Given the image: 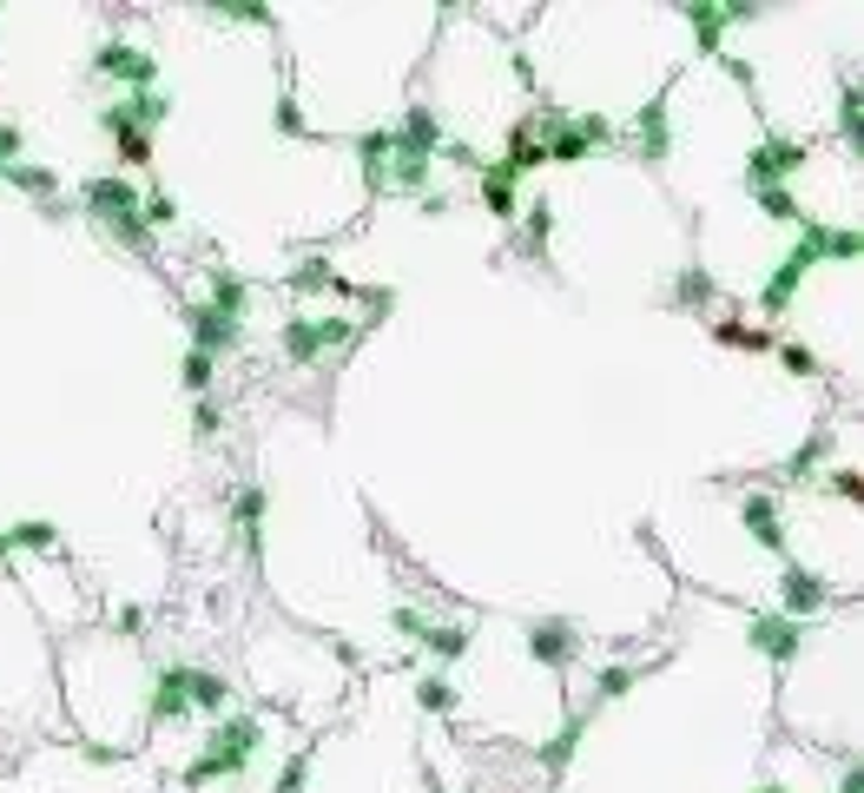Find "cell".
<instances>
[{
	"mask_svg": "<svg viewBox=\"0 0 864 793\" xmlns=\"http://www.w3.org/2000/svg\"><path fill=\"white\" fill-rule=\"evenodd\" d=\"M257 747H265V721H257V714H225V721L212 728V741H205V754L192 767H179V786L199 793L212 780H244L251 760H257Z\"/></svg>",
	"mask_w": 864,
	"mask_h": 793,
	"instance_id": "cell-1",
	"label": "cell"
},
{
	"mask_svg": "<svg viewBox=\"0 0 864 793\" xmlns=\"http://www.w3.org/2000/svg\"><path fill=\"white\" fill-rule=\"evenodd\" d=\"M171 119V93L165 87H152V93H119V100H106L100 106V133L132 159V166H145V159H152V126H165Z\"/></svg>",
	"mask_w": 864,
	"mask_h": 793,
	"instance_id": "cell-2",
	"label": "cell"
},
{
	"mask_svg": "<svg viewBox=\"0 0 864 793\" xmlns=\"http://www.w3.org/2000/svg\"><path fill=\"white\" fill-rule=\"evenodd\" d=\"M79 199H86V212H93L113 238H126L132 252L152 246V231H145V218H139V186H132V179L100 173V179H86V186H79Z\"/></svg>",
	"mask_w": 864,
	"mask_h": 793,
	"instance_id": "cell-3",
	"label": "cell"
},
{
	"mask_svg": "<svg viewBox=\"0 0 864 793\" xmlns=\"http://www.w3.org/2000/svg\"><path fill=\"white\" fill-rule=\"evenodd\" d=\"M284 357L291 364H323V357H343L357 338H364V325H351V317H284Z\"/></svg>",
	"mask_w": 864,
	"mask_h": 793,
	"instance_id": "cell-4",
	"label": "cell"
},
{
	"mask_svg": "<svg viewBox=\"0 0 864 793\" xmlns=\"http://www.w3.org/2000/svg\"><path fill=\"white\" fill-rule=\"evenodd\" d=\"M93 73H100V79H119V93H152V87H158V60H152L145 47L119 40V34L93 47Z\"/></svg>",
	"mask_w": 864,
	"mask_h": 793,
	"instance_id": "cell-5",
	"label": "cell"
},
{
	"mask_svg": "<svg viewBox=\"0 0 864 793\" xmlns=\"http://www.w3.org/2000/svg\"><path fill=\"white\" fill-rule=\"evenodd\" d=\"M746 642H752L772 668H792L799 649H805V621H792V615H779V608H759V615H746Z\"/></svg>",
	"mask_w": 864,
	"mask_h": 793,
	"instance_id": "cell-6",
	"label": "cell"
},
{
	"mask_svg": "<svg viewBox=\"0 0 864 793\" xmlns=\"http://www.w3.org/2000/svg\"><path fill=\"white\" fill-rule=\"evenodd\" d=\"M805 166V139H786V133H765L752 152H746V186L765 192V186H786L792 173Z\"/></svg>",
	"mask_w": 864,
	"mask_h": 793,
	"instance_id": "cell-7",
	"label": "cell"
},
{
	"mask_svg": "<svg viewBox=\"0 0 864 793\" xmlns=\"http://www.w3.org/2000/svg\"><path fill=\"white\" fill-rule=\"evenodd\" d=\"M186 668H192V662H152V681H145V721H152V728H179V721H192Z\"/></svg>",
	"mask_w": 864,
	"mask_h": 793,
	"instance_id": "cell-8",
	"label": "cell"
},
{
	"mask_svg": "<svg viewBox=\"0 0 864 793\" xmlns=\"http://www.w3.org/2000/svg\"><path fill=\"white\" fill-rule=\"evenodd\" d=\"M429 173H436V159H409V152H390L383 166H364V186L370 192H396V199H429Z\"/></svg>",
	"mask_w": 864,
	"mask_h": 793,
	"instance_id": "cell-9",
	"label": "cell"
},
{
	"mask_svg": "<svg viewBox=\"0 0 864 793\" xmlns=\"http://www.w3.org/2000/svg\"><path fill=\"white\" fill-rule=\"evenodd\" d=\"M805 272H812V259H805V246L792 238V252H786L779 265H772V278L759 285V311H765V317H786V311H792V298H799V285H805Z\"/></svg>",
	"mask_w": 864,
	"mask_h": 793,
	"instance_id": "cell-10",
	"label": "cell"
},
{
	"mask_svg": "<svg viewBox=\"0 0 864 793\" xmlns=\"http://www.w3.org/2000/svg\"><path fill=\"white\" fill-rule=\"evenodd\" d=\"M634 146H640V159L647 166H666V152H673V113H666V93H653L640 113H634Z\"/></svg>",
	"mask_w": 864,
	"mask_h": 793,
	"instance_id": "cell-11",
	"label": "cell"
},
{
	"mask_svg": "<svg viewBox=\"0 0 864 793\" xmlns=\"http://www.w3.org/2000/svg\"><path fill=\"white\" fill-rule=\"evenodd\" d=\"M799 246H805L812 265H818V259H857V252H864V231H857V225H818V218H799Z\"/></svg>",
	"mask_w": 864,
	"mask_h": 793,
	"instance_id": "cell-12",
	"label": "cell"
},
{
	"mask_svg": "<svg viewBox=\"0 0 864 793\" xmlns=\"http://www.w3.org/2000/svg\"><path fill=\"white\" fill-rule=\"evenodd\" d=\"M186 325H192V351L218 364V351H238L244 325H231V317H218L212 304H186Z\"/></svg>",
	"mask_w": 864,
	"mask_h": 793,
	"instance_id": "cell-13",
	"label": "cell"
},
{
	"mask_svg": "<svg viewBox=\"0 0 864 793\" xmlns=\"http://www.w3.org/2000/svg\"><path fill=\"white\" fill-rule=\"evenodd\" d=\"M779 602H786L779 615L805 621V615H825V608H831V589H825V576H812V569H799V563H792V569L779 576Z\"/></svg>",
	"mask_w": 864,
	"mask_h": 793,
	"instance_id": "cell-14",
	"label": "cell"
},
{
	"mask_svg": "<svg viewBox=\"0 0 864 793\" xmlns=\"http://www.w3.org/2000/svg\"><path fill=\"white\" fill-rule=\"evenodd\" d=\"M574 649H581L574 621H561V615H542V621H529V655H535V662H548V668H568V662H574Z\"/></svg>",
	"mask_w": 864,
	"mask_h": 793,
	"instance_id": "cell-15",
	"label": "cell"
},
{
	"mask_svg": "<svg viewBox=\"0 0 864 793\" xmlns=\"http://www.w3.org/2000/svg\"><path fill=\"white\" fill-rule=\"evenodd\" d=\"M265 509H271V496L257 490V483H244V490L231 496V529H238V542H244L251 563L265 555Z\"/></svg>",
	"mask_w": 864,
	"mask_h": 793,
	"instance_id": "cell-16",
	"label": "cell"
},
{
	"mask_svg": "<svg viewBox=\"0 0 864 793\" xmlns=\"http://www.w3.org/2000/svg\"><path fill=\"white\" fill-rule=\"evenodd\" d=\"M396 152H409V159H436V152H443V119L429 113V106H409L403 126H396Z\"/></svg>",
	"mask_w": 864,
	"mask_h": 793,
	"instance_id": "cell-17",
	"label": "cell"
},
{
	"mask_svg": "<svg viewBox=\"0 0 864 793\" xmlns=\"http://www.w3.org/2000/svg\"><path fill=\"white\" fill-rule=\"evenodd\" d=\"M475 192H482V205H488L495 218H514V212H522V179H514L501 159H488V166L475 173Z\"/></svg>",
	"mask_w": 864,
	"mask_h": 793,
	"instance_id": "cell-18",
	"label": "cell"
},
{
	"mask_svg": "<svg viewBox=\"0 0 864 793\" xmlns=\"http://www.w3.org/2000/svg\"><path fill=\"white\" fill-rule=\"evenodd\" d=\"M739 523L752 529V542H759V549L786 555V516H779V503H772V496H746V503H739Z\"/></svg>",
	"mask_w": 864,
	"mask_h": 793,
	"instance_id": "cell-19",
	"label": "cell"
},
{
	"mask_svg": "<svg viewBox=\"0 0 864 793\" xmlns=\"http://www.w3.org/2000/svg\"><path fill=\"white\" fill-rule=\"evenodd\" d=\"M686 27H694V47L700 53H726L733 8H720V0H694V8H686Z\"/></svg>",
	"mask_w": 864,
	"mask_h": 793,
	"instance_id": "cell-20",
	"label": "cell"
},
{
	"mask_svg": "<svg viewBox=\"0 0 864 793\" xmlns=\"http://www.w3.org/2000/svg\"><path fill=\"white\" fill-rule=\"evenodd\" d=\"M186 701H192V714H225L231 707V681L218 675V668H186Z\"/></svg>",
	"mask_w": 864,
	"mask_h": 793,
	"instance_id": "cell-21",
	"label": "cell"
},
{
	"mask_svg": "<svg viewBox=\"0 0 864 793\" xmlns=\"http://www.w3.org/2000/svg\"><path fill=\"white\" fill-rule=\"evenodd\" d=\"M205 285H212V298H205V304H212L218 317H231V325H238L244 304H251V285H244L238 272H225V265H212V272H205Z\"/></svg>",
	"mask_w": 864,
	"mask_h": 793,
	"instance_id": "cell-22",
	"label": "cell"
},
{
	"mask_svg": "<svg viewBox=\"0 0 864 793\" xmlns=\"http://www.w3.org/2000/svg\"><path fill=\"white\" fill-rule=\"evenodd\" d=\"M501 166H508L514 179H522V173H535V166H548V152H542V139H535V126H529V119L508 133V159H501Z\"/></svg>",
	"mask_w": 864,
	"mask_h": 793,
	"instance_id": "cell-23",
	"label": "cell"
},
{
	"mask_svg": "<svg viewBox=\"0 0 864 793\" xmlns=\"http://www.w3.org/2000/svg\"><path fill=\"white\" fill-rule=\"evenodd\" d=\"M581 734H587V714H568V721L555 728V741L542 747V767H548V773H561V767L574 760V747H581Z\"/></svg>",
	"mask_w": 864,
	"mask_h": 793,
	"instance_id": "cell-24",
	"label": "cell"
},
{
	"mask_svg": "<svg viewBox=\"0 0 864 793\" xmlns=\"http://www.w3.org/2000/svg\"><path fill=\"white\" fill-rule=\"evenodd\" d=\"M469 642H475V634H469V628H456V621H429V634H422V649L436 655V662H462V655H469Z\"/></svg>",
	"mask_w": 864,
	"mask_h": 793,
	"instance_id": "cell-25",
	"label": "cell"
},
{
	"mask_svg": "<svg viewBox=\"0 0 864 793\" xmlns=\"http://www.w3.org/2000/svg\"><path fill=\"white\" fill-rule=\"evenodd\" d=\"M634 681H640V662H608V668L594 675V701H587V707H608V701H621Z\"/></svg>",
	"mask_w": 864,
	"mask_h": 793,
	"instance_id": "cell-26",
	"label": "cell"
},
{
	"mask_svg": "<svg viewBox=\"0 0 864 793\" xmlns=\"http://www.w3.org/2000/svg\"><path fill=\"white\" fill-rule=\"evenodd\" d=\"M825 456H831V430H812V437H805V443L786 456V483H805V476H812Z\"/></svg>",
	"mask_w": 864,
	"mask_h": 793,
	"instance_id": "cell-27",
	"label": "cell"
},
{
	"mask_svg": "<svg viewBox=\"0 0 864 793\" xmlns=\"http://www.w3.org/2000/svg\"><path fill=\"white\" fill-rule=\"evenodd\" d=\"M713 291H720V285H713L707 265H686V272L673 278V304H686V311H694V304H713Z\"/></svg>",
	"mask_w": 864,
	"mask_h": 793,
	"instance_id": "cell-28",
	"label": "cell"
},
{
	"mask_svg": "<svg viewBox=\"0 0 864 793\" xmlns=\"http://www.w3.org/2000/svg\"><path fill=\"white\" fill-rule=\"evenodd\" d=\"M838 139L844 146H864V93L851 87V79L838 87Z\"/></svg>",
	"mask_w": 864,
	"mask_h": 793,
	"instance_id": "cell-29",
	"label": "cell"
},
{
	"mask_svg": "<svg viewBox=\"0 0 864 793\" xmlns=\"http://www.w3.org/2000/svg\"><path fill=\"white\" fill-rule=\"evenodd\" d=\"M0 179H8V186H21V192H27V199H40V205H53V186H60L47 166H27V159H21V166H8Z\"/></svg>",
	"mask_w": 864,
	"mask_h": 793,
	"instance_id": "cell-30",
	"label": "cell"
},
{
	"mask_svg": "<svg viewBox=\"0 0 864 793\" xmlns=\"http://www.w3.org/2000/svg\"><path fill=\"white\" fill-rule=\"evenodd\" d=\"M752 199H759L765 218H779V225H799V218H805V205H799L792 186H765V192H752Z\"/></svg>",
	"mask_w": 864,
	"mask_h": 793,
	"instance_id": "cell-31",
	"label": "cell"
},
{
	"mask_svg": "<svg viewBox=\"0 0 864 793\" xmlns=\"http://www.w3.org/2000/svg\"><path fill=\"white\" fill-rule=\"evenodd\" d=\"M139 218H145V231H158V225H179V199H171V192H158V186H139Z\"/></svg>",
	"mask_w": 864,
	"mask_h": 793,
	"instance_id": "cell-32",
	"label": "cell"
},
{
	"mask_svg": "<svg viewBox=\"0 0 864 793\" xmlns=\"http://www.w3.org/2000/svg\"><path fill=\"white\" fill-rule=\"evenodd\" d=\"M548 231H555V205L535 199V205L522 212V246H529V252H548Z\"/></svg>",
	"mask_w": 864,
	"mask_h": 793,
	"instance_id": "cell-33",
	"label": "cell"
},
{
	"mask_svg": "<svg viewBox=\"0 0 864 793\" xmlns=\"http://www.w3.org/2000/svg\"><path fill=\"white\" fill-rule=\"evenodd\" d=\"M336 285H343V278L330 272V259H304V265L291 272V291H304V298H310V291H336Z\"/></svg>",
	"mask_w": 864,
	"mask_h": 793,
	"instance_id": "cell-34",
	"label": "cell"
},
{
	"mask_svg": "<svg viewBox=\"0 0 864 793\" xmlns=\"http://www.w3.org/2000/svg\"><path fill=\"white\" fill-rule=\"evenodd\" d=\"M8 542H14V549H60V529H53L47 516H27V523L8 529Z\"/></svg>",
	"mask_w": 864,
	"mask_h": 793,
	"instance_id": "cell-35",
	"label": "cell"
},
{
	"mask_svg": "<svg viewBox=\"0 0 864 793\" xmlns=\"http://www.w3.org/2000/svg\"><path fill=\"white\" fill-rule=\"evenodd\" d=\"M416 701H422V714H456V688L443 675H422L416 681Z\"/></svg>",
	"mask_w": 864,
	"mask_h": 793,
	"instance_id": "cell-36",
	"label": "cell"
},
{
	"mask_svg": "<svg viewBox=\"0 0 864 793\" xmlns=\"http://www.w3.org/2000/svg\"><path fill=\"white\" fill-rule=\"evenodd\" d=\"M205 14H212V21H251V27H271V8H257V0H212Z\"/></svg>",
	"mask_w": 864,
	"mask_h": 793,
	"instance_id": "cell-37",
	"label": "cell"
},
{
	"mask_svg": "<svg viewBox=\"0 0 864 793\" xmlns=\"http://www.w3.org/2000/svg\"><path fill=\"white\" fill-rule=\"evenodd\" d=\"M390 152H396V133H390V126H377V133H357V159H364V166H383Z\"/></svg>",
	"mask_w": 864,
	"mask_h": 793,
	"instance_id": "cell-38",
	"label": "cell"
},
{
	"mask_svg": "<svg viewBox=\"0 0 864 793\" xmlns=\"http://www.w3.org/2000/svg\"><path fill=\"white\" fill-rule=\"evenodd\" d=\"M271 126H278V133H284V139H310V126H304V106H297V100H291V93H284V100H278V106H271Z\"/></svg>",
	"mask_w": 864,
	"mask_h": 793,
	"instance_id": "cell-39",
	"label": "cell"
},
{
	"mask_svg": "<svg viewBox=\"0 0 864 793\" xmlns=\"http://www.w3.org/2000/svg\"><path fill=\"white\" fill-rule=\"evenodd\" d=\"M574 133H581L587 146H614V119H608V113H574Z\"/></svg>",
	"mask_w": 864,
	"mask_h": 793,
	"instance_id": "cell-40",
	"label": "cell"
},
{
	"mask_svg": "<svg viewBox=\"0 0 864 793\" xmlns=\"http://www.w3.org/2000/svg\"><path fill=\"white\" fill-rule=\"evenodd\" d=\"M21 146H27L21 119H0V173H8V166H21Z\"/></svg>",
	"mask_w": 864,
	"mask_h": 793,
	"instance_id": "cell-41",
	"label": "cell"
},
{
	"mask_svg": "<svg viewBox=\"0 0 864 793\" xmlns=\"http://www.w3.org/2000/svg\"><path fill=\"white\" fill-rule=\"evenodd\" d=\"M390 628L403 634V642H422V634H429V615H422V608H390Z\"/></svg>",
	"mask_w": 864,
	"mask_h": 793,
	"instance_id": "cell-42",
	"label": "cell"
},
{
	"mask_svg": "<svg viewBox=\"0 0 864 793\" xmlns=\"http://www.w3.org/2000/svg\"><path fill=\"white\" fill-rule=\"evenodd\" d=\"M179 377H186V390H212V357H199V351H186V364H179Z\"/></svg>",
	"mask_w": 864,
	"mask_h": 793,
	"instance_id": "cell-43",
	"label": "cell"
},
{
	"mask_svg": "<svg viewBox=\"0 0 864 793\" xmlns=\"http://www.w3.org/2000/svg\"><path fill=\"white\" fill-rule=\"evenodd\" d=\"M304 780H310V754H291L278 773V793H304Z\"/></svg>",
	"mask_w": 864,
	"mask_h": 793,
	"instance_id": "cell-44",
	"label": "cell"
},
{
	"mask_svg": "<svg viewBox=\"0 0 864 793\" xmlns=\"http://www.w3.org/2000/svg\"><path fill=\"white\" fill-rule=\"evenodd\" d=\"M218 424H225V411L212 404V396H199V404H192V430L199 437H218Z\"/></svg>",
	"mask_w": 864,
	"mask_h": 793,
	"instance_id": "cell-45",
	"label": "cell"
},
{
	"mask_svg": "<svg viewBox=\"0 0 864 793\" xmlns=\"http://www.w3.org/2000/svg\"><path fill=\"white\" fill-rule=\"evenodd\" d=\"M720 344H733V351H765L772 338H759V331H746V325H720Z\"/></svg>",
	"mask_w": 864,
	"mask_h": 793,
	"instance_id": "cell-46",
	"label": "cell"
},
{
	"mask_svg": "<svg viewBox=\"0 0 864 793\" xmlns=\"http://www.w3.org/2000/svg\"><path fill=\"white\" fill-rule=\"evenodd\" d=\"M779 357H786V370H792V377H818V357H812L805 344H779Z\"/></svg>",
	"mask_w": 864,
	"mask_h": 793,
	"instance_id": "cell-47",
	"label": "cell"
},
{
	"mask_svg": "<svg viewBox=\"0 0 864 793\" xmlns=\"http://www.w3.org/2000/svg\"><path fill=\"white\" fill-rule=\"evenodd\" d=\"M831 496H857L864 503V469H831Z\"/></svg>",
	"mask_w": 864,
	"mask_h": 793,
	"instance_id": "cell-48",
	"label": "cell"
},
{
	"mask_svg": "<svg viewBox=\"0 0 864 793\" xmlns=\"http://www.w3.org/2000/svg\"><path fill=\"white\" fill-rule=\"evenodd\" d=\"M443 159H449V166H475V173H482V152L462 146V139H443Z\"/></svg>",
	"mask_w": 864,
	"mask_h": 793,
	"instance_id": "cell-49",
	"label": "cell"
},
{
	"mask_svg": "<svg viewBox=\"0 0 864 793\" xmlns=\"http://www.w3.org/2000/svg\"><path fill=\"white\" fill-rule=\"evenodd\" d=\"M726 73H733V79H739V87L752 93V79H759V73H752V60H739V53H726Z\"/></svg>",
	"mask_w": 864,
	"mask_h": 793,
	"instance_id": "cell-50",
	"label": "cell"
},
{
	"mask_svg": "<svg viewBox=\"0 0 864 793\" xmlns=\"http://www.w3.org/2000/svg\"><path fill=\"white\" fill-rule=\"evenodd\" d=\"M0 569H14V542H8V529H0Z\"/></svg>",
	"mask_w": 864,
	"mask_h": 793,
	"instance_id": "cell-51",
	"label": "cell"
},
{
	"mask_svg": "<svg viewBox=\"0 0 864 793\" xmlns=\"http://www.w3.org/2000/svg\"><path fill=\"white\" fill-rule=\"evenodd\" d=\"M752 793H792V786H786V780H759Z\"/></svg>",
	"mask_w": 864,
	"mask_h": 793,
	"instance_id": "cell-52",
	"label": "cell"
}]
</instances>
